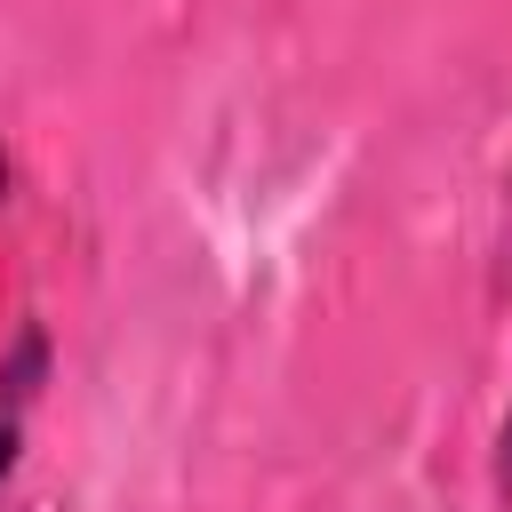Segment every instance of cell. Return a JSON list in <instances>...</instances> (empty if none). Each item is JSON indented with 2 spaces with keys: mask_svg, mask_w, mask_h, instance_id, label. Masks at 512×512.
I'll return each mask as SVG.
<instances>
[{
  "mask_svg": "<svg viewBox=\"0 0 512 512\" xmlns=\"http://www.w3.org/2000/svg\"><path fill=\"white\" fill-rule=\"evenodd\" d=\"M496 480L512 488V416H504V432H496Z\"/></svg>",
  "mask_w": 512,
  "mask_h": 512,
  "instance_id": "cell-1",
  "label": "cell"
}]
</instances>
